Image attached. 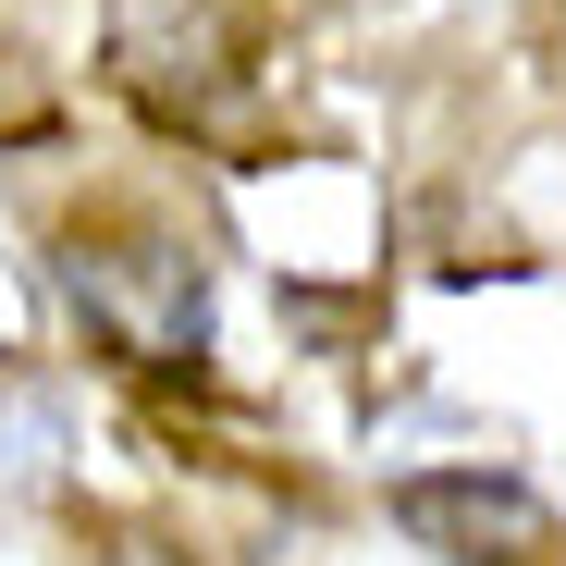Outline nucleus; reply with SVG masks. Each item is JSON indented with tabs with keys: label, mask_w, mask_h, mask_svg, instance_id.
Listing matches in <instances>:
<instances>
[{
	"label": "nucleus",
	"mask_w": 566,
	"mask_h": 566,
	"mask_svg": "<svg viewBox=\"0 0 566 566\" xmlns=\"http://www.w3.org/2000/svg\"><path fill=\"white\" fill-rule=\"evenodd\" d=\"M395 505H407V530L443 542V554H481V542H493V566H542V554H554V517H542V493H517V481H407Z\"/></svg>",
	"instance_id": "f03ea898"
},
{
	"label": "nucleus",
	"mask_w": 566,
	"mask_h": 566,
	"mask_svg": "<svg viewBox=\"0 0 566 566\" xmlns=\"http://www.w3.org/2000/svg\"><path fill=\"white\" fill-rule=\"evenodd\" d=\"M62 296H74L86 333H99L112 357H136V369H198V345H210V283H198V259H185L172 234L74 247L62 259Z\"/></svg>",
	"instance_id": "f257e3e1"
}]
</instances>
